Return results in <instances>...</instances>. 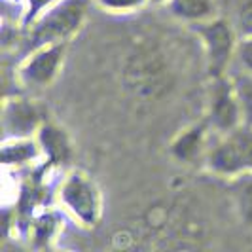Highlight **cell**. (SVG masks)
Wrapping results in <instances>:
<instances>
[{"instance_id":"1","label":"cell","mask_w":252,"mask_h":252,"mask_svg":"<svg viewBox=\"0 0 252 252\" xmlns=\"http://www.w3.org/2000/svg\"><path fill=\"white\" fill-rule=\"evenodd\" d=\"M93 0H59L27 27L25 53L48 44H68L86 23Z\"/></svg>"},{"instance_id":"2","label":"cell","mask_w":252,"mask_h":252,"mask_svg":"<svg viewBox=\"0 0 252 252\" xmlns=\"http://www.w3.org/2000/svg\"><path fill=\"white\" fill-rule=\"evenodd\" d=\"M203 167L213 177L224 180L252 173V126L243 124L227 133L216 135Z\"/></svg>"},{"instance_id":"3","label":"cell","mask_w":252,"mask_h":252,"mask_svg":"<svg viewBox=\"0 0 252 252\" xmlns=\"http://www.w3.org/2000/svg\"><path fill=\"white\" fill-rule=\"evenodd\" d=\"M57 197L64 211L82 227H95L102 218L104 201L99 184L86 171L72 169L63 177Z\"/></svg>"},{"instance_id":"4","label":"cell","mask_w":252,"mask_h":252,"mask_svg":"<svg viewBox=\"0 0 252 252\" xmlns=\"http://www.w3.org/2000/svg\"><path fill=\"white\" fill-rule=\"evenodd\" d=\"M189 29L201 42L209 78L227 74L229 66L235 63L239 46V32L235 31L231 19L215 15L211 19L189 25Z\"/></svg>"},{"instance_id":"5","label":"cell","mask_w":252,"mask_h":252,"mask_svg":"<svg viewBox=\"0 0 252 252\" xmlns=\"http://www.w3.org/2000/svg\"><path fill=\"white\" fill-rule=\"evenodd\" d=\"M215 135L227 133L243 126V112L231 74L213 76L205 91V116Z\"/></svg>"},{"instance_id":"6","label":"cell","mask_w":252,"mask_h":252,"mask_svg":"<svg viewBox=\"0 0 252 252\" xmlns=\"http://www.w3.org/2000/svg\"><path fill=\"white\" fill-rule=\"evenodd\" d=\"M66 57V44H48L27 51L17 66V78L25 88H50L59 78Z\"/></svg>"},{"instance_id":"7","label":"cell","mask_w":252,"mask_h":252,"mask_svg":"<svg viewBox=\"0 0 252 252\" xmlns=\"http://www.w3.org/2000/svg\"><path fill=\"white\" fill-rule=\"evenodd\" d=\"M42 110L32 99L6 97L2 102V129L4 139L34 137L40 126L46 122Z\"/></svg>"},{"instance_id":"8","label":"cell","mask_w":252,"mask_h":252,"mask_svg":"<svg viewBox=\"0 0 252 252\" xmlns=\"http://www.w3.org/2000/svg\"><path fill=\"white\" fill-rule=\"evenodd\" d=\"M211 131L213 129L205 118L180 129L169 144L171 158L184 165L203 163L207 158V152L211 148Z\"/></svg>"},{"instance_id":"9","label":"cell","mask_w":252,"mask_h":252,"mask_svg":"<svg viewBox=\"0 0 252 252\" xmlns=\"http://www.w3.org/2000/svg\"><path fill=\"white\" fill-rule=\"evenodd\" d=\"M42 148L44 159L50 165H57V167H66L74 158V148H72V140L70 135L66 133V129L61 127L59 124L46 120L38 133L34 135Z\"/></svg>"},{"instance_id":"10","label":"cell","mask_w":252,"mask_h":252,"mask_svg":"<svg viewBox=\"0 0 252 252\" xmlns=\"http://www.w3.org/2000/svg\"><path fill=\"white\" fill-rule=\"evenodd\" d=\"M44 159L42 148L36 137H21V139H4L2 142V163L4 167H27Z\"/></svg>"},{"instance_id":"11","label":"cell","mask_w":252,"mask_h":252,"mask_svg":"<svg viewBox=\"0 0 252 252\" xmlns=\"http://www.w3.org/2000/svg\"><path fill=\"white\" fill-rule=\"evenodd\" d=\"M167 8L177 19L188 23V25L218 15L216 0H171L167 4Z\"/></svg>"},{"instance_id":"12","label":"cell","mask_w":252,"mask_h":252,"mask_svg":"<svg viewBox=\"0 0 252 252\" xmlns=\"http://www.w3.org/2000/svg\"><path fill=\"white\" fill-rule=\"evenodd\" d=\"M233 209L245 226L252 227V173L227 180Z\"/></svg>"},{"instance_id":"13","label":"cell","mask_w":252,"mask_h":252,"mask_svg":"<svg viewBox=\"0 0 252 252\" xmlns=\"http://www.w3.org/2000/svg\"><path fill=\"white\" fill-rule=\"evenodd\" d=\"M233 84L237 89V97L241 102V112H243V122L247 126H252V74L249 72H235L231 74Z\"/></svg>"},{"instance_id":"14","label":"cell","mask_w":252,"mask_h":252,"mask_svg":"<svg viewBox=\"0 0 252 252\" xmlns=\"http://www.w3.org/2000/svg\"><path fill=\"white\" fill-rule=\"evenodd\" d=\"M102 12L114 13V15H127V13H135L142 10L146 4H150L148 0H93Z\"/></svg>"},{"instance_id":"15","label":"cell","mask_w":252,"mask_h":252,"mask_svg":"<svg viewBox=\"0 0 252 252\" xmlns=\"http://www.w3.org/2000/svg\"><path fill=\"white\" fill-rule=\"evenodd\" d=\"M231 23L241 36H252V0H241L233 12Z\"/></svg>"},{"instance_id":"16","label":"cell","mask_w":252,"mask_h":252,"mask_svg":"<svg viewBox=\"0 0 252 252\" xmlns=\"http://www.w3.org/2000/svg\"><path fill=\"white\" fill-rule=\"evenodd\" d=\"M59 0H23V12H21V25L29 27L40 13H44L50 6Z\"/></svg>"},{"instance_id":"17","label":"cell","mask_w":252,"mask_h":252,"mask_svg":"<svg viewBox=\"0 0 252 252\" xmlns=\"http://www.w3.org/2000/svg\"><path fill=\"white\" fill-rule=\"evenodd\" d=\"M235 64L239 70L252 74V36H241L237 53H235Z\"/></svg>"},{"instance_id":"18","label":"cell","mask_w":252,"mask_h":252,"mask_svg":"<svg viewBox=\"0 0 252 252\" xmlns=\"http://www.w3.org/2000/svg\"><path fill=\"white\" fill-rule=\"evenodd\" d=\"M150 4H158V6H167L171 0H148Z\"/></svg>"}]
</instances>
